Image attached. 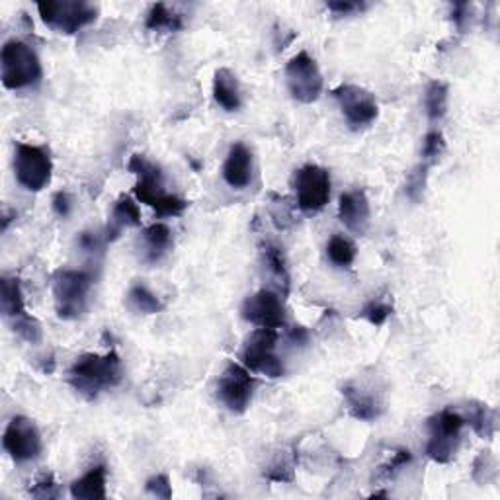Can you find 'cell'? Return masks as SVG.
I'll return each mask as SVG.
<instances>
[{
	"label": "cell",
	"instance_id": "cell-28",
	"mask_svg": "<svg viewBox=\"0 0 500 500\" xmlns=\"http://www.w3.org/2000/svg\"><path fill=\"white\" fill-rule=\"evenodd\" d=\"M294 469H295V459L292 454H282L276 462L268 467L266 477L270 481L276 483H292L294 481Z\"/></svg>",
	"mask_w": 500,
	"mask_h": 500
},
{
	"label": "cell",
	"instance_id": "cell-38",
	"mask_svg": "<svg viewBox=\"0 0 500 500\" xmlns=\"http://www.w3.org/2000/svg\"><path fill=\"white\" fill-rule=\"evenodd\" d=\"M53 212H55V215H59V217H69L71 215V209H73V198H71V194L69 192H57L55 196H53Z\"/></svg>",
	"mask_w": 500,
	"mask_h": 500
},
{
	"label": "cell",
	"instance_id": "cell-34",
	"mask_svg": "<svg viewBox=\"0 0 500 500\" xmlns=\"http://www.w3.org/2000/svg\"><path fill=\"white\" fill-rule=\"evenodd\" d=\"M411 459H413V456H411V452H408V449H399V452L393 454L391 462L382 467V472H379V479L393 477L399 472V469L405 467L407 464H411Z\"/></svg>",
	"mask_w": 500,
	"mask_h": 500
},
{
	"label": "cell",
	"instance_id": "cell-4",
	"mask_svg": "<svg viewBox=\"0 0 500 500\" xmlns=\"http://www.w3.org/2000/svg\"><path fill=\"white\" fill-rule=\"evenodd\" d=\"M44 77L39 57L28 44L10 39L0 53V78L8 90H22L36 86Z\"/></svg>",
	"mask_w": 500,
	"mask_h": 500
},
{
	"label": "cell",
	"instance_id": "cell-31",
	"mask_svg": "<svg viewBox=\"0 0 500 500\" xmlns=\"http://www.w3.org/2000/svg\"><path fill=\"white\" fill-rule=\"evenodd\" d=\"M469 424L473 426L479 436L488 438L495 432V415L488 411L487 407H477L475 411L469 415Z\"/></svg>",
	"mask_w": 500,
	"mask_h": 500
},
{
	"label": "cell",
	"instance_id": "cell-24",
	"mask_svg": "<svg viewBox=\"0 0 500 500\" xmlns=\"http://www.w3.org/2000/svg\"><path fill=\"white\" fill-rule=\"evenodd\" d=\"M127 305L132 311L141 313V315H157L165 309V303L158 299L151 289L143 284L132 286L127 294Z\"/></svg>",
	"mask_w": 500,
	"mask_h": 500
},
{
	"label": "cell",
	"instance_id": "cell-33",
	"mask_svg": "<svg viewBox=\"0 0 500 500\" xmlns=\"http://www.w3.org/2000/svg\"><path fill=\"white\" fill-rule=\"evenodd\" d=\"M29 495L36 496V498H57L59 491H57L55 477L52 473H44L34 483V487L29 488Z\"/></svg>",
	"mask_w": 500,
	"mask_h": 500
},
{
	"label": "cell",
	"instance_id": "cell-15",
	"mask_svg": "<svg viewBox=\"0 0 500 500\" xmlns=\"http://www.w3.org/2000/svg\"><path fill=\"white\" fill-rule=\"evenodd\" d=\"M338 217L343 225L354 235H366L372 222V207L369 199L362 190H350L340 196L338 202Z\"/></svg>",
	"mask_w": 500,
	"mask_h": 500
},
{
	"label": "cell",
	"instance_id": "cell-11",
	"mask_svg": "<svg viewBox=\"0 0 500 500\" xmlns=\"http://www.w3.org/2000/svg\"><path fill=\"white\" fill-rule=\"evenodd\" d=\"M256 389V379L250 375V369L241 364H227L225 372L219 375L217 382V397L229 411L235 415H243L248 411L253 403Z\"/></svg>",
	"mask_w": 500,
	"mask_h": 500
},
{
	"label": "cell",
	"instance_id": "cell-12",
	"mask_svg": "<svg viewBox=\"0 0 500 500\" xmlns=\"http://www.w3.org/2000/svg\"><path fill=\"white\" fill-rule=\"evenodd\" d=\"M4 452L14 459L16 464H26L39 457L44 449L42 432L34 420L28 416H14L10 420L3 436Z\"/></svg>",
	"mask_w": 500,
	"mask_h": 500
},
{
	"label": "cell",
	"instance_id": "cell-25",
	"mask_svg": "<svg viewBox=\"0 0 500 500\" xmlns=\"http://www.w3.org/2000/svg\"><path fill=\"white\" fill-rule=\"evenodd\" d=\"M448 98H449V88L442 81H432L426 88L424 94V108L428 117L432 122H438L448 114Z\"/></svg>",
	"mask_w": 500,
	"mask_h": 500
},
{
	"label": "cell",
	"instance_id": "cell-35",
	"mask_svg": "<svg viewBox=\"0 0 500 500\" xmlns=\"http://www.w3.org/2000/svg\"><path fill=\"white\" fill-rule=\"evenodd\" d=\"M147 493L158 498H170L173 496V485H170L168 475H155L147 481Z\"/></svg>",
	"mask_w": 500,
	"mask_h": 500
},
{
	"label": "cell",
	"instance_id": "cell-2",
	"mask_svg": "<svg viewBox=\"0 0 500 500\" xmlns=\"http://www.w3.org/2000/svg\"><path fill=\"white\" fill-rule=\"evenodd\" d=\"M122 379L124 367L116 350H109L106 354L88 352L78 356L69 369V382L78 393L88 399H94L106 389L117 387Z\"/></svg>",
	"mask_w": 500,
	"mask_h": 500
},
{
	"label": "cell",
	"instance_id": "cell-1",
	"mask_svg": "<svg viewBox=\"0 0 500 500\" xmlns=\"http://www.w3.org/2000/svg\"><path fill=\"white\" fill-rule=\"evenodd\" d=\"M127 168L129 173L137 176V182L133 186L137 202L151 207L158 217H178L186 212V199L165 192L163 170L155 163L147 161L143 155H133L129 158Z\"/></svg>",
	"mask_w": 500,
	"mask_h": 500
},
{
	"label": "cell",
	"instance_id": "cell-39",
	"mask_svg": "<svg viewBox=\"0 0 500 500\" xmlns=\"http://www.w3.org/2000/svg\"><path fill=\"white\" fill-rule=\"evenodd\" d=\"M469 12H472V6H469L467 3H456L454 4L452 18H454V22L459 29L465 28V22L469 20Z\"/></svg>",
	"mask_w": 500,
	"mask_h": 500
},
{
	"label": "cell",
	"instance_id": "cell-3",
	"mask_svg": "<svg viewBox=\"0 0 500 500\" xmlns=\"http://www.w3.org/2000/svg\"><path fill=\"white\" fill-rule=\"evenodd\" d=\"M94 286L90 270L61 268L53 276V302L57 317L63 321H75L88 311V295Z\"/></svg>",
	"mask_w": 500,
	"mask_h": 500
},
{
	"label": "cell",
	"instance_id": "cell-29",
	"mask_svg": "<svg viewBox=\"0 0 500 500\" xmlns=\"http://www.w3.org/2000/svg\"><path fill=\"white\" fill-rule=\"evenodd\" d=\"M391 315H393V305L385 302V299H374V302H369L362 309V317L374 327H383Z\"/></svg>",
	"mask_w": 500,
	"mask_h": 500
},
{
	"label": "cell",
	"instance_id": "cell-21",
	"mask_svg": "<svg viewBox=\"0 0 500 500\" xmlns=\"http://www.w3.org/2000/svg\"><path fill=\"white\" fill-rule=\"evenodd\" d=\"M147 262H158L173 248V231L165 223H153L143 231Z\"/></svg>",
	"mask_w": 500,
	"mask_h": 500
},
{
	"label": "cell",
	"instance_id": "cell-7",
	"mask_svg": "<svg viewBox=\"0 0 500 500\" xmlns=\"http://www.w3.org/2000/svg\"><path fill=\"white\" fill-rule=\"evenodd\" d=\"M14 174L28 192H42L52 182L53 163L45 147L18 143L14 153Z\"/></svg>",
	"mask_w": 500,
	"mask_h": 500
},
{
	"label": "cell",
	"instance_id": "cell-6",
	"mask_svg": "<svg viewBox=\"0 0 500 500\" xmlns=\"http://www.w3.org/2000/svg\"><path fill=\"white\" fill-rule=\"evenodd\" d=\"M465 426V418L456 413L454 408H444L438 415L428 420L430 438L426 446V454L436 464H449L454 459L462 430Z\"/></svg>",
	"mask_w": 500,
	"mask_h": 500
},
{
	"label": "cell",
	"instance_id": "cell-36",
	"mask_svg": "<svg viewBox=\"0 0 500 500\" xmlns=\"http://www.w3.org/2000/svg\"><path fill=\"white\" fill-rule=\"evenodd\" d=\"M327 8L336 16H354L364 12L367 8L366 3H352V0H336V3H327Z\"/></svg>",
	"mask_w": 500,
	"mask_h": 500
},
{
	"label": "cell",
	"instance_id": "cell-19",
	"mask_svg": "<svg viewBox=\"0 0 500 500\" xmlns=\"http://www.w3.org/2000/svg\"><path fill=\"white\" fill-rule=\"evenodd\" d=\"M214 98L225 112H237L241 108V85L231 69H219L214 77Z\"/></svg>",
	"mask_w": 500,
	"mask_h": 500
},
{
	"label": "cell",
	"instance_id": "cell-9",
	"mask_svg": "<svg viewBox=\"0 0 500 500\" xmlns=\"http://www.w3.org/2000/svg\"><path fill=\"white\" fill-rule=\"evenodd\" d=\"M294 190L302 212L317 214L331 199V173L319 165H305L294 174Z\"/></svg>",
	"mask_w": 500,
	"mask_h": 500
},
{
	"label": "cell",
	"instance_id": "cell-26",
	"mask_svg": "<svg viewBox=\"0 0 500 500\" xmlns=\"http://www.w3.org/2000/svg\"><path fill=\"white\" fill-rule=\"evenodd\" d=\"M356 245L344 235H335L327 245V256L338 268H350L356 260Z\"/></svg>",
	"mask_w": 500,
	"mask_h": 500
},
{
	"label": "cell",
	"instance_id": "cell-13",
	"mask_svg": "<svg viewBox=\"0 0 500 500\" xmlns=\"http://www.w3.org/2000/svg\"><path fill=\"white\" fill-rule=\"evenodd\" d=\"M333 96L352 129H362L377 119V100L369 90L358 85H340L333 90Z\"/></svg>",
	"mask_w": 500,
	"mask_h": 500
},
{
	"label": "cell",
	"instance_id": "cell-5",
	"mask_svg": "<svg viewBox=\"0 0 500 500\" xmlns=\"http://www.w3.org/2000/svg\"><path fill=\"white\" fill-rule=\"evenodd\" d=\"M37 12L47 28L73 36L98 18V6L83 0H45L37 3Z\"/></svg>",
	"mask_w": 500,
	"mask_h": 500
},
{
	"label": "cell",
	"instance_id": "cell-16",
	"mask_svg": "<svg viewBox=\"0 0 500 500\" xmlns=\"http://www.w3.org/2000/svg\"><path fill=\"white\" fill-rule=\"evenodd\" d=\"M223 180L235 188L243 190L253 180V153L245 143L231 145L223 163Z\"/></svg>",
	"mask_w": 500,
	"mask_h": 500
},
{
	"label": "cell",
	"instance_id": "cell-37",
	"mask_svg": "<svg viewBox=\"0 0 500 500\" xmlns=\"http://www.w3.org/2000/svg\"><path fill=\"white\" fill-rule=\"evenodd\" d=\"M104 243H106V238H102L98 233L85 231V233H81V237H78V246H81L85 253H88V254L100 253V250H102V246H104Z\"/></svg>",
	"mask_w": 500,
	"mask_h": 500
},
{
	"label": "cell",
	"instance_id": "cell-8",
	"mask_svg": "<svg viewBox=\"0 0 500 500\" xmlns=\"http://www.w3.org/2000/svg\"><path fill=\"white\" fill-rule=\"evenodd\" d=\"M278 331L274 328H258L243 348V366L250 372L262 374L270 379H278L286 374L284 362L279 359L278 352Z\"/></svg>",
	"mask_w": 500,
	"mask_h": 500
},
{
	"label": "cell",
	"instance_id": "cell-14",
	"mask_svg": "<svg viewBox=\"0 0 500 500\" xmlns=\"http://www.w3.org/2000/svg\"><path fill=\"white\" fill-rule=\"evenodd\" d=\"M243 319L258 328H278L286 327V307L278 294L270 289H260L243 303Z\"/></svg>",
	"mask_w": 500,
	"mask_h": 500
},
{
	"label": "cell",
	"instance_id": "cell-30",
	"mask_svg": "<svg viewBox=\"0 0 500 500\" xmlns=\"http://www.w3.org/2000/svg\"><path fill=\"white\" fill-rule=\"evenodd\" d=\"M264 262L268 264L270 272H272L278 279H282V284L289 286V272H287V266H286V258L284 253L274 245H266L264 248Z\"/></svg>",
	"mask_w": 500,
	"mask_h": 500
},
{
	"label": "cell",
	"instance_id": "cell-27",
	"mask_svg": "<svg viewBox=\"0 0 500 500\" xmlns=\"http://www.w3.org/2000/svg\"><path fill=\"white\" fill-rule=\"evenodd\" d=\"M444 153H446V139L442 132H438V129L428 132L423 141V165L430 168L442 158Z\"/></svg>",
	"mask_w": 500,
	"mask_h": 500
},
{
	"label": "cell",
	"instance_id": "cell-20",
	"mask_svg": "<svg viewBox=\"0 0 500 500\" xmlns=\"http://www.w3.org/2000/svg\"><path fill=\"white\" fill-rule=\"evenodd\" d=\"M108 469L104 464L90 467L88 472L71 483V496L81 500H102L108 496L106 493Z\"/></svg>",
	"mask_w": 500,
	"mask_h": 500
},
{
	"label": "cell",
	"instance_id": "cell-10",
	"mask_svg": "<svg viewBox=\"0 0 500 500\" xmlns=\"http://www.w3.org/2000/svg\"><path fill=\"white\" fill-rule=\"evenodd\" d=\"M286 81L289 94L302 104L317 102L325 85L321 69H319L315 59L307 52H302L289 59V63L286 65Z\"/></svg>",
	"mask_w": 500,
	"mask_h": 500
},
{
	"label": "cell",
	"instance_id": "cell-32",
	"mask_svg": "<svg viewBox=\"0 0 500 500\" xmlns=\"http://www.w3.org/2000/svg\"><path fill=\"white\" fill-rule=\"evenodd\" d=\"M426 176H428V166L420 163L415 173H411L408 176V182H407V196L413 199V202H418L420 196L424 192V186H426Z\"/></svg>",
	"mask_w": 500,
	"mask_h": 500
},
{
	"label": "cell",
	"instance_id": "cell-17",
	"mask_svg": "<svg viewBox=\"0 0 500 500\" xmlns=\"http://www.w3.org/2000/svg\"><path fill=\"white\" fill-rule=\"evenodd\" d=\"M0 309H3V315L8 321H12V327L29 319L26 313L22 286H20V279L16 276H4L3 282H0Z\"/></svg>",
	"mask_w": 500,
	"mask_h": 500
},
{
	"label": "cell",
	"instance_id": "cell-18",
	"mask_svg": "<svg viewBox=\"0 0 500 500\" xmlns=\"http://www.w3.org/2000/svg\"><path fill=\"white\" fill-rule=\"evenodd\" d=\"M139 225H141V209H139L133 198L122 196L112 209V217H109L106 237H104L106 243L116 241L125 227H139Z\"/></svg>",
	"mask_w": 500,
	"mask_h": 500
},
{
	"label": "cell",
	"instance_id": "cell-22",
	"mask_svg": "<svg viewBox=\"0 0 500 500\" xmlns=\"http://www.w3.org/2000/svg\"><path fill=\"white\" fill-rule=\"evenodd\" d=\"M184 24V16L168 8L165 3L153 4L145 20V28L151 29V32H180Z\"/></svg>",
	"mask_w": 500,
	"mask_h": 500
},
{
	"label": "cell",
	"instance_id": "cell-23",
	"mask_svg": "<svg viewBox=\"0 0 500 500\" xmlns=\"http://www.w3.org/2000/svg\"><path fill=\"white\" fill-rule=\"evenodd\" d=\"M343 395L346 399L348 413L352 415L356 420L369 423V420H375L379 416V405L375 401V397L366 395L359 391V389H354L350 385L343 389Z\"/></svg>",
	"mask_w": 500,
	"mask_h": 500
}]
</instances>
